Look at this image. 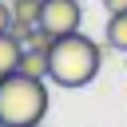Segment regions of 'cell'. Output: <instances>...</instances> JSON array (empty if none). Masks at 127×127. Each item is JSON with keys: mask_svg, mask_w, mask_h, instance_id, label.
I'll use <instances>...</instances> for the list:
<instances>
[{"mask_svg": "<svg viewBox=\"0 0 127 127\" xmlns=\"http://www.w3.org/2000/svg\"><path fill=\"white\" fill-rule=\"evenodd\" d=\"M99 64H103L99 44L79 32H67V36H56L48 52V79L60 87H87L99 75Z\"/></svg>", "mask_w": 127, "mask_h": 127, "instance_id": "cell-1", "label": "cell"}, {"mask_svg": "<svg viewBox=\"0 0 127 127\" xmlns=\"http://www.w3.org/2000/svg\"><path fill=\"white\" fill-rule=\"evenodd\" d=\"M103 36H107V48L127 52V12H107V28H103Z\"/></svg>", "mask_w": 127, "mask_h": 127, "instance_id": "cell-6", "label": "cell"}, {"mask_svg": "<svg viewBox=\"0 0 127 127\" xmlns=\"http://www.w3.org/2000/svg\"><path fill=\"white\" fill-rule=\"evenodd\" d=\"M123 56H127V52H123Z\"/></svg>", "mask_w": 127, "mask_h": 127, "instance_id": "cell-10", "label": "cell"}, {"mask_svg": "<svg viewBox=\"0 0 127 127\" xmlns=\"http://www.w3.org/2000/svg\"><path fill=\"white\" fill-rule=\"evenodd\" d=\"M79 24H83V8H79V0H44L40 28H48L52 36L79 32Z\"/></svg>", "mask_w": 127, "mask_h": 127, "instance_id": "cell-3", "label": "cell"}, {"mask_svg": "<svg viewBox=\"0 0 127 127\" xmlns=\"http://www.w3.org/2000/svg\"><path fill=\"white\" fill-rule=\"evenodd\" d=\"M107 12H127V0H103Z\"/></svg>", "mask_w": 127, "mask_h": 127, "instance_id": "cell-9", "label": "cell"}, {"mask_svg": "<svg viewBox=\"0 0 127 127\" xmlns=\"http://www.w3.org/2000/svg\"><path fill=\"white\" fill-rule=\"evenodd\" d=\"M8 4H12V20H24V24H40L44 0H8Z\"/></svg>", "mask_w": 127, "mask_h": 127, "instance_id": "cell-7", "label": "cell"}, {"mask_svg": "<svg viewBox=\"0 0 127 127\" xmlns=\"http://www.w3.org/2000/svg\"><path fill=\"white\" fill-rule=\"evenodd\" d=\"M8 28H12V4L0 0V32H8Z\"/></svg>", "mask_w": 127, "mask_h": 127, "instance_id": "cell-8", "label": "cell"}, {"mask_svg": "<svg viewBox=\"0 0 127 127\" xmlns=\"http://www.w3.org/2000/svg\"><path fill=\"white\" fill-rule=\"evenodd\" d=\"M48 115V83L40 75L8 71L0 75V123L4 127H36Z\"/></svg>", "mask_w": 127, "mask_h": 127, "instance_id": "cell-2", "label": "cell"}, {"mask_svg": "<svg viewBox=\"0 0 127 127\" xmlns=\"http://www.w3.org/2000/svg\"><path fill=\"white\" fill-rule=\"evenodd\" d=\"M20 56H24V44H20L12 32H0V75L16 71V67H20Z\"/></svg>", "mask_w": 127, "mask_h": 127, "instance_id": "cell-5", "label": "cell"}, {"mask_svg": "<svg viewBox=\"0 0 127 127\" xmlns=\"http://www.w3.org/2000/svg\"><path fill=\"white\" fill-rule=\"evenodd\" d=\"M16 71L48 79V48H32V44H24V56H20V67H16Z\"/></svg>", "mask_w": 127, "mask_h": 127, "instance_id": "cell-4", "label": "cell"}]
</instances>
